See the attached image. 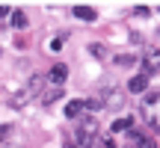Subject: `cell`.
Here are the masks:
<instances>
[{"instance_id":"6da1fadb","label":"cell","mask_w":160,"mask_h":148,"mask_svg":"<svg viewBox=\"0 0 160 148\" xmlns=\"http://www.w3.org/2000/svg\"><path fill=\"white\" fill-rule=\"evenodd\" d=\"M74 142L80 148H92V142L98 139V121L92 119V116H80L77 119V127H74Z\"/></svg>"},{"instance_id":"7a4b0ae2","label":"cell","mask_w":160,"mask_h":148,"mask_svg":"<svg viewBox=\"0 0 160 148\" xmlns=\"http://www.w3.org/2000/svg\"><path fill=\"white\" fill-rule=\"evenodd\" d=\"M42 83H45V77H42V74H36V77L30 80V83L24 86V89H18L15 95L9 98V107H15V110L27 107V104H30V101H33V98H36V95L42 92Z\"/></svg>"},{"instance_id":"3957f363","label":"cell","mask_w":160,"mask_h":148,"mask_svg":"<svg viewBox=\"0 0 160 148\" xmlns=\"http://www.w3.org/2000/svg\"><path fill=\"white\" fill-rule=\"evenodd\" d=\"M142 74H160V47H145L142 53Z\"/></svg>"},{"instance_id":"277c9868","label":"cell","mask_w":160,"mask_h":148,"mask_svg":"<svg viewBox=\"0 0 160 148\" xmlns=\"http://www.w3.org/2000/svg\"><path fill=\"white\" fill-rule=\"evenodd\" d=\"M98 98H101L104 110H122V107H125V92H122V89H104Z\"/></svg>"},{"instance_id":"5b68a950","label":"cell","mask_w":160,"mask_h":148,"mask_svg":"<svg viewBox=\"0 0 160 148\" xmlns=\"http://www.w3.org/2000/svg\"><path fill=\"white\" fill-rule=\"evenodd\" d=\"M128 92H131V95H145V92H148V74H133L131 80H128Z\"/></svg>"},{"instance_id":"8992f818","label":"cell","mask_w":160,"mask_h":148,"mask_svg":"<svg viewBox=\"0 0 160 148\" xmlns=\"http://www.w3.org/2000/svg\"><path fill=\"white\" fill-rule=\"evenodd\" d=\"M48 80H51V86H57V89H62V83L68 80V65L57 62L51 71H48Z\"/></svg>"},{"instance_id":"52a82bcc","label":"cell","mask_w":160,"mask_h":148,"mask_svg":"<svg viewBox=\"0 0 160 148\" xmlns=\"http://www.w3.org/2000/svg\"><path fill=\"white\" fill-rule=\"evenodd\" d=\"M86 113V107H83V101H80V98H74V101H68L65 104V119H80V116Z\"/></svg>"},{"instance_id":"ba28073f","label":"cell","mask_w":160,"mask_h":148,"mask_svg":"<svg viewBox=\"0 0 160 148\" xmlns=\"http://www.w3.org/2000/svg\"><path fill=\"white\" fill-rule=\"evenodd\" d=\"M110 131H113V133H128V131H133V116H122V119H116L113 125H110Z\"/></svg>"},{"instance_id":"9c48e42d","label":"cell","mask_w":160,"mask_h":148,"mask_svg":"<svg viewBox=\"0 0 160 148\" xmlns=\"http://www.w3.org/2000/svg\"><path fill=\"white\" fill-rule=\"evenodd\" d=\"M113 62L119 65V68H133V65H137V53H116Z\"/></svg>"},{"instance_id":"30bf717a","label":"cell","mask_w":160,"mask_h":148,"mask_svg":"<svg viewBox=\"0 0 160 148\" xmlns=\"http://www.w3.org/2000/svg\"><path fill=\"white\" fill-rule=\"evenodd\" d=\"M74 18H80V21H98V12L92 6H74Z\"/></svg>"},{"instance_id":"8fae6325","label":"cell","mask_w":160,"mask_h":148,"mask_svg":"<svg viewBox=\"0 0 160 148\" xmlns=\"http://www.w3.org/2000/svg\"><path fill=\"white\" fill-rule=\"evenodd\" d=\"M59 98H62V89H57V86L48 89V92H42V104H45V107H51V104L59 101Z\"/></svg>"},{"instance_id":"7c38bea8","label":"cell","mask_w":160,"mask_h":148,"mask_svg":"<svg viewBox=\"0 0 160 148\" xmlns=\"http://www.w3.org/2000/svg\"><path fill=\"white\" fill-rule=\"evenodd\" d=\"M12 27H15V30H24V27H27V12H24V9H15V12H12Z\"/></svg>"},{"instance_id":"4fadbf2b","label":"cell","mask_w":160,"mask_h":148,"mask_svg":"<svg viewBox=\"0 0 160 148\" xmlns=\"http://www.w3.org/2000/svg\"><path fill=\"white\" fill-rule=\"evenodd\" d=\"M89 53L95 59H107V47H104L101 42H92V45H89Z\"/></svg>"},{"instance_id":"5bb4252c","label":"cell","mask_w":160,"mask_h":148,"mask_svg":"<svg viewBox=\"0 0 160 148\" xmlns=\"http://www.w3.org/2000/svg\"><path fill=\"white\" fill-rule=\"evenodd\" d=\"M83 107L89 110V113H101V110H104V104H101V98H86V101H83Z\"/></svg>"},{"instance_id":"9a60e30c","label":"cell","mask_w":160,"mask_h":148,"mask_svg":"<svg viewBox=\"0 0 160 148\" xmlns=\"http://www.w3.org/2000/svg\"><path fill=\"white\" fill-rule=\"evenodd\" d=\"M92 148H116V142H113V136H98L92 142Z\"/></svg>"},{"instance_id":"2e32d148","label":"cell","mask_w":160,"mask_h":148,"mask_svg":"<svg viewBox=\"0 0 160 148\" xmlns=\"http://www.w3.org/2000/svg\"><path fill=\"white\" fill-rule=\"evenodd\" d=\"M48 51H53V53H57V51H62V39H51V45H48Z\"/></svg>"},{"instance_id":"e0dca14e","label":"cell","mask_w":160,"mask_h":148,"mask_svg":"<svg viewBox=\"0 0 160 148\" xmlns=\"http://www.w3.org/2000/svg\"><path fill=\"white\" fill-rule=\"evenodd\" d=\"M6 133H9V125H0V142L6 139Z\"/></svg>"},{"instance_id":"ac0fdd59","label":"cell","mask_w":160,"mask_h":148,"mask_svg":"<svg viewBox=\"0 0 160 148\" xmlns=\"http://www.w3.org/2000/svg\"><path fill=\"white\" fill-rule=\"evenodd\" d=\"M142 148H157V142H154V139L148 136V139H145V142H142Z\"/></svg>"},{"instance_id":"d6986e66","label":"cell","mask_w":160,"mask_h":148,"mask_svg":"<svg viewBox=\"0 0 160 148\" xmlns=\"http://www.w3.org/2000/svg\"><path fill=\"white\" fill-rule=\"evenodd\" d=\"M6 15H12V9L9 6H0V18H6Z\"/></svg>"},{"instance_id":"ffe728a7","label":"cell","mask_w":160,"mask_h":148,"mask_svg":"<svg viewBox=\"0 0 160 148\" xmlns=\"http://www.w3.org/2000/svg\"><path fill=\"white\" fill-rule=\"evenodd\" d=\"M62 148H80V145L74 142V139H65V145H62Z\"/></svg>"}]
</instances>
